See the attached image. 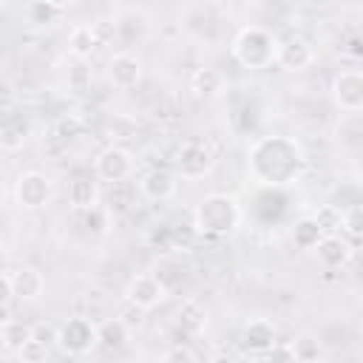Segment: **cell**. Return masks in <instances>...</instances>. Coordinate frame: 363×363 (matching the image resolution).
Masks as SVG:
<instances>
[{
  "mask_svg": "<svg viewBox=\"0 0 363 363\" xmlns=\"http://www.w3.org/2000/svg\"><path fill=\"white\" fill-rule=\"evenodd\" d=\"M99 201H102V187L91 173H79V176H74L68 182V204H71V210L88 213V210H96Z\"/></svg>",
  "mask_w": 363,
  "mask_h": 363,
  "instance_id": "5bb4252c",
  "label": "cell"
},
{
  "mask_svg": "<svg viewBox=\"0 0 363 363\" xmlns=\"http://www.w3.org/2000/svg\"><path fill=\"white\" fill-rule=\"evenodd\" d=\"M105 74H108V82L119 91L136 88L139 79H142V60L130 51H116V54H111V60L105 65Z\"/></svg>",
  "mask_w": 363,
  "mask_h": 363,
  "instance_id": "4fadbf2b",
  "label": "cell"
},
{
  "mask_svg": "<svg viewBox=\"0 0 363 363\" xmlns=\"http://www.w3.org/2000/svg\"><path fill=\"white\" fill-rule=\"evenodd\" d=\"M352 252H354V247H352V241H346L343 235H323V238L315 244V255H318V261H320L326 269H340V267H346L349 258H352Z\"/></svg>",
  "mask_w": 363,
  "mask_h": 363,
  "instance_id": "e0dca14e",
  "label": "cell"
},
{
  "mask_svg": "<svg viewBox=\"0 0 363 363\" xmlns=\"http://www.w3.org/2000/svg\"><path fill=\"white\" fill-rule=\"evenodd\" d=\"M136 190H139V196L147 199V201H167V199L176 196L179 179H176V173H173L170 167H150L147 173L139 176Z\"/></svg>",
  "mask_w": 363,
  "mask_h": 363,
  "instance_id": "7c38bea8",
  "label": "cell"
},
{
  "mask_svg": "<svg viewBox=\"0 0 363 363\" xmlns=\"http://www.w3.org/2000/svg\"><path fill=\"white\" fill-rule=\"evenodd\" d=\"M159 363H199V357H196V352H193L190 346L176 343V346H170V349L162 354Z\"/></svg>",
  "mask_w": 363,
  "mask_h": 363,
  "instance_id": "836d02e7",
  "label": "cell"
},
{
  "mask_svg": "<svg viewBox=\"0 0 363 363\" xmlns=\"http://www.w3.org/2000/svg\"><path fill=\"white\" fill-rule=\"evenodd\" d=\"M0 156H3V150H0Z\"/></svg>",
  "mask_w": 363,
  "mask_h": 363,
  "instance_id": "7bdbcfd3",
  "label": "cell"
},
{
  "mask_svg": "<svg viewBox=\"0 0 363 363\" xmlns=\"http://www.w3.org/2000/svg\"><path fill=\"white\" fill-rule=\"evenodd\" d=\"M68 6L65 3H51V0H31L23 6V17L26 23L31 26H48V23H57L60 14L65 11Z\"/></svg>",
  "mask_w": 363,
  "mask_h": 363,
  "instance_id": "603a6c76",
  "label": "cell"
},
{
  "mask_svg": "<svg viewBox=\"0 0 363 363\" xmlns=\"http://www.w3.org/2000/svg\"><path fill=\"white\" fill-rule=\"evenodd\" d=\"M247 167L258 184L286 187L303 176L306 156L289 136H258L247 150Z\"/></svg>",
  "mask_w": 363,
  "mask_h": 363,
  "instance_id": "6da1fadb",
  "label": "cell"
},
{
  "mask_svg": "<svg viewBox=\"0 0 363 363\" xmlns=\"http://www.w3.org/2000/svg\"><path fill=\"white\" fill-rule=\"evenodd\" d=\"M278 343V329L269 318H252L244 323V332H241V346L247 352H255V354H267L272 346Z\"/></svg>",
  "mask_w": 363,
  "mask_h": 363,
  "instance_id": "9a60e30c",
  "label": "cell"
},
{
  "mask_svg": "<svg viewBox=\"0 0 363 363\" xmlns=\"http://www.w3.org/2000/svg\"><path fill=\"white\" fill-rule=\"evenodd\" d=\"M312 221L320 227L323 235H340V227H343V210L337 204H320L315 213H312Z\"/></svg>",
  "mask_w": 363,
  "mask_h": 363,
  "instance_id": "4316f807",
  "label": "cell"
},
{
  "mask_svg": "<svg viewBox=\"0 0 363 363\" xmlns=\"http://www.w3.org/2000/svg\"><path fill=\"white\" fill-rule=\"evenodd\" d=\"M315 62V48L306 37L301 34H289L278 40V57L275 65H281L284 71H306Z\"/></svg>",
  "mask_w": 363,
  "mask_h": 363,
  "instance_id": "30bf717a",
  "label": "cell"
},
{
  "mask_svg": "<svg viewBox=\"0 0 363 363\" xmlns=\"http://www.w3.org/2000/svg\"><path fill=\"white\" fill-rule=\"evenodd\" d=\"M31 337L51 346V343H57V326L54 323H31Z\"/></svg>",
  "mask_w": 363,
  "mask_h": 363,
  "instance_id": "8d00e7d4",
  "label": "cell"
},
{
  "mask_svg": "<svg viewBox=\"0 0 363 363\" xmlns=\"http://www.w3.org/2000/svg\"><path fill=\"white\" fill-rule=\"evenodd\" d=\"M323 238V233H320V227L312 221V216H301L295 224H292V230H289V241H292V247L295 250H315V244Z\"/></svg>",
  "mask_w": 363,
  "mask_h": 363,
  "instance_id": "d4e9b609",
  "label": "cell"
},
{
  "mask_svg": "<svg viewBox=\"0 0 363 363\" xmlns=\"http://www.w3.org/2000/svg\"><path fill=\"white\" fill-rule=\"evenodd\" d=\"M216 159H213V150L201 142V139H187L179 145L176 150V159H173V173L176 179H184V182H199L204 176H210Z\"/></svg>",
  "mask_w": 363,
  "mask_h": 363,
  "instance_id": "5b68a950",
  "label": "cell"
},
{
  "mask_svg": "<svg viewBox=\"0 0 363 363\" xmlns=\"http://www.w3.org/2000/svg\"><path fill=\"white\" fill-rule=\"evenodd\" d=\"M28 119L23 116H14V113H3L0 116V150L3 153H17L26 147L28 142Z\"/></svg>",
  "mask_w": 363,
  "mask_h": 363,
  "instance_id": "ac0fdd59",
  "label": "cell"
},
{
  "mask_svg": "<svg viewBox=\"0 0 363 363\" xmlns=\"http://www.w3.org/2000/svg\"><path fill=\"white\" fill-rule=\"evenodd\" d=\"M14 318H11V312H9V306H0V329H6L9 323H11Z\"/></svg>",
  "mask_w": 363,
  "mask_h": 363,
  "instance_id": "b9f144b4",
  "label": "cell"
},
{
  "mask_svg": "<svg viewBox=\"0 0 363 363\" xmlns=\"http://www.w3.org/2000/svg\"><path fill=\"white\" fill-rule=\"evenodd\" d=\"M133 153L122 145H108L96 153L94 159V179L96 182H108V184H125L130 176H133Z\"/></svg>",
  "mask_w": 363,
  "mask_h": 363,
  "instance_id": "8992f818",
  "label": "cell"
},
{
  "mask_svg": "<svg viewBox=\"0 0 363 363\" xmlns=\"http://www.w3.org/2000/svg\"><path fill=\"white\" fill-rule=\"evenodd\" d=\"M278 34H272L267 26H258V23H250V26H241L230 43V57L247 68V71H264V68H272L275 65V57H278Z\"/></svg>",
  "mask_w": 363,
  "mask_h": 363,
  "instance_id": "3957f363",
  "label": "cell"
},
{
  "mask_svg": "<svg viewBox=\"0 0 363 363\" xmlns=\"http://www.w3.org/2000/svg\"><path fill=\"white\" fill-rule=\"evenodd\" d=\"M360 224H363V210H360V204H352L349 210H343V227H340V233H346V235L352 238V244L360 238Z\"/></svg>",
  "mask_w": 363,
  "mask_h": 363,
  "instance_id": "1f68e13d",
  "label": "cell"
},
{
  "mask_svg": "<svg viewBox=\"0 0 363 363\" xmlns=\"http://www.w3.org/2000/svg\"><path fill=\"white\" fill-rule=\"evenodd\" d=\"M85 82H88V65L79 62V65L71 71V85H74V88H82Z\"/></svg>",
  "mask_w": 363,
  "mask_h": 363,
  "instance_id": "ab89813d",
  "label": "cell"
},
{
  "mask_svg": "<svg viewBox=\"0 0 363 363\" xmlns=\"http://www.w3.org/2000/svg\"><path fill=\"white\" fill-rule=\"evenodd\" d=\"M79 128H82V122H79L77 116H60V119L54 122V136H60V139H71V136L79 133Z\"/></svg>",
  "mask_w": 363,
  "mask_h": 363,
  "instance_id": "e575fe53",
  "label": "cell"
},
{
  "mask_svg": "<svg viewBox=\"0 0 363 363\" xmlns=\"http://www.w3.org/2000/svg\"><path fill=\"white\" fill-rule=\"evenodd\" d=\"M343 54H349V57H360V54H363V51H360V37H349Z\"/></svg>",
  "mask_w": 363,
  "mask_h": 363,
  "instance_id": "60d3db41",
  "label": "cell"
},
{
  "mask_svg": "<svg viewBox=\"0 0 363 363\" xmlns=\"http://www.w3.org/2000/svg\"><path fill=\"white\" fill-rule=\"evenodd\" d=\"M267 363H295V354L289 349V343H275L269 352H267Z\"/></svg>",
  "mask_w": 363,
  "mask_h": 363,
  "instance_id": "74e56055",
  "label": "cell"
},
{
  "mask_svg": "<svg viewBox=\"0 0 363 363\" xmlns=\"http://www.w3.org/2000/svg\"><path fill=\"white\" fill-rule=\"evenodd\" d=\"M99 45H102V43H99V37H96V31H94L91 23H79V26H74L71 34H68V54H71L74 60H79V62L91 60Z\"/></svg>",
  "mask_w": 363,
  "mask_h": 363,
  "instance_id": "d6986e66",
  "label": "cell"
},
{
  "mask_svg": "<svg viewBox=\"0 0 363 363\" xmlns=\"http://www.w3.org/2000/svg\"><path fill=\"white\" fill-rule=\"evenodd\" d=\"M0 340H3V349H9V352H20V346H23L26 340H31V323L11 320L6 329H0Z\"/></svg>",
  "mask_w": 363,
  "mask_h": 363,
  "instance_id": "f546056e",
  "label": "cell"
},
{
  "mask_svg": "<svg viewBox=\"0 0 363 363\" xmlns=\"http://www.w3.org/2000/svg\"><path fill=\"white\" fill-rule=\"evenodd\" d=\"M14 105H17V88L9 79H0V116L11 113Z\"/></svg>",
  "mask_w": 363,
  "mask_h": 363,
  "instance_id": "d590c367",
  "label": "cell"
},
{
  "mask_svg": "<svg viewBox=\"0 0 363 363\" xmlns=\"http://www.w3.org/2000/svg\"><path fill=\"white\" fill-rule=\"evenodd\" d=\"M79 216H82V224H85V230L91 235H105L108 233V213L102 207L88 210V213H79Z\"/></svg>",
  "mask_w": 363,
  "mask_h": 363,
  "instance_id": "d6a6232c",
  "label": "cell"
},
{
  "mask_svg": "<svg viewBox=\"0 0 363 363\" xmlns=\"http://www.w3.org/2000/svg\"><path fill=\"white\" fill-rule=\"evenodd\" d=\"M96 335H99V346L116 352V349H122L128 343L130 329H128V323L122 318H108V320L96 323Z\"/></svg>",
  "mask_w": 363,
  "mask_h": 363,
  "instance_id": "cb8c5ba5",
  "label": "cell"
},
{
  "mask_svg": "<svg viewBox=\"0 0 363 363\" xmlns=\"http://www.w3.org/2000/svg\"><path fill=\"white\" fill-rule=\"evenodd\" d=\"M190 91H193L196 96L213 99V96H218V94L224 91V74H221L218 68H210V65L196 68V71L190 74Z\"/></svg>",
  "mask_w": 363,
  "mask_h": 363,
  "instance_id": "44dd1931",
  "label": "cell"
},
{
  "mask_svg": "<svg viewBox=\"0 0 363 363\" xmlns=\"http://www.w3.org/2000/svg\"><path fill=\"white\" fill-rule=\"evenodd\" d=\"M11 298H14V292H11V281H9L6 272H0V306H9Z\"/></svg>",
  "mask_w": 363,
  "mask_h": 363,
  "instance_id": "f35d334b",
  "label": "cell"
},
{
  "mask_svg": "<svg viewBox=\"0 0 363 363\" xmlns=\"http://www.w3.org/2000/svg\"><path fill=\"white\" fill-rule=\"evenodd\" d=\"M9 281H11L14 298H20V301H37L45 292V275L37 267H31V264L14 267L9 272Z\"/></svg>",
  "mask_w": 363,
  "mask_h": 363,
  "instance_id": "2e32d148",
  "label": "cell"
},
{
  "mask_svg": "<svg viewBox=\"0 0 363 363\" xmlns=\"http://www.w3.org/2000/svg\"><path fill=\"white\" fill-rule=\"evenodd\" d=\"M145 23H147L145 11L128 9V11H122V17H119V20H113V34H122V37L130 43L133 37H142V31H145Z\"/></svg>",
  "mask_w": 363,
  "mask_h": 363,
  "instance_id": "83f0119b",
  "label": "cell"
},
{
  "mask_svg": "<svg viewBox=\"0 0 363 363\" xmlns=\"http://www.w3.org/2000/svg\"><path fill=\"white\" fill-rule=\"evenodd\" d=\"M332 102L343 113L363 111V74L360 68H340L332 77Z\"/></svg>",
  "mask_w": 363,
  "mask_h": 363,
  "instance_id": "ba28073f",
  "label": "cell"
},
{
  "mask_svg": "<svg viewBox=\"0 0 363 363\" xmlns=\"http://www.w3.org/2000/svg\"><path fill=\"white\" fill-rule=\"evenodd\" d=\"M150 275L159 281V286H162L167 295H170V292H179L182 284L187 281V269H184L182 261H176V258H159Z\"/></svg>",
  "mask_w": 363,
  "mask_h": 363,
  "instance_id": "7402d4cb",
  "label": "cell"
},
{
  "mask_svg": "<svg viewBox=\"0 0 363 363\" xmlns=\"http://www.w3.org/2000/svg\"><path fill=\"white\" fill-rule=\"evenodd\" d=\"M292 354H295V363H320V340L315 335H298L292 343H289Z\"/></svg>",
  "mask_w": 363,
  "mask_h": 363,
  "instance_id": "f1b7e54d",
  "label": "cell"
},
{
  "mask_svg": "<svg viewBox=\"0 0 363 363\" xmlns=\"http://www.w3.org/2000/svg\"><path fill=\"white\" fill-rule=\"evenodd\" d=\"M54 196V179L43 170H26L14 182V201L23 210H43Z\"/></svg>",
  "mask_w": 363,
  "mask_h": 363,
  "instance_id": "52a82bcc",
  "label": "cell"
},
{
  "mask_svg": "<svg viewBox=\"0 0 363 363\" xmlns=\"http://www.w3.org/2000/svg\"><path fill=\"white\" fill-rule=\"evenodd\" d=\"M176 323L184 335H201L207 329V306L199 303L196 298H184L179 303V312H176Z\"/></svg>",
  "mask_w": 363,
  "mask_h": 363,
  "instance_id": "ffe728a7",
  "label": "cell"
},
{
  "mask_svg": "<svg viewBox=\"0 0 363 363\" xmlns=\"http://www.w3.org/2000/svg\"><path fill=\"white\" fill-rule=\"evenodd\" d=\"M136 130H139V125H136V119L128 116V113H113V116L105 119V139H108L111 145H119V142L133 139Z\"/></svg>",
  "mask_w": 363,
  "mask_h": 363,
  "instance_id": "484cf974",
  "label": "cell"
},
{
  "mask_svg": "<svg viewBox=\"0 0 363 363\" xmlns=\"http://www.w3.org/2000/svg\"><path fill=\"white\" fill-rule=\"evenodd\" d=\"M48 352H51V346H45V343H40V340H26L23 346H20V352H17V357H20V363H45L48 360Z\"/></svg>",
  "mask_w": 363,
  "mask_h": 363,
  "instance_id": "4dcf8cb0",
  "label": "cell"
},
{
  "mask_svg": "<svg viewBox=\"0 0 363 363\" xmlns=\"http://www.w3.org/2000/svg\"><path fill=\"white\" fill-rule=\"evenodd\" d=\"M57 346L68 354V357H85L99 346V335H96V323L91 318L74 315L68 320H62L57 326Z\"/></svg>",
  "mask_w": 363,
  "mask_h": 363,
  "instance_id": "277c9868",
  "label": "cell"
},
{
  "mask_svg": "<svg viewBox=\"0 0 363 363\" xmlns=\"http://www.w3.org/2000/svg\"><path fill=\"white\" fill-rule=\"evenodd\" d=\"M179 17H182V26L190 34L207 37V40L216 37V28L221 23V14H218V6L216 3H187V6H182Z\"/></svg>",
  "mask_w": 363,
  "mask_h": 363,
  "instance_id": "9c48e42d",
  "label": "cell"
},
{
  "mask_svg": "<svg viewBox=\"0 0 363 363\" xmlns=\"http://www.w3.org/2000/svg\"><path fill=\"white\" fill-rule=\"evenodd\" d=\"M244 221V210L230 193H207L193 210V233L204 238H227Z\"/></svg>",
  "mask_w": 363,
  "mask_h": 363,
  "instance_id": "7a4b0ae2",
  "label": "cell"
},
{
  "mask_svg": "<svg viewBox=\"0 0 363 363\" xmlns=\"http://www.w3.org/2000/svg\"><path fill=\"white\" fill-rule=\"evenodd\" d=\"M164 298H167V292L159 286V281H156L150 272H139V275H133V278L128 281V286H125V301H128L130 306L142 309V312L156 309Z\"/></svg>",
  "mask_w": 363,
  "mask_h": 363,
  "instance_id": "8fae6325",
  "label": "cell"
}]
</instances>
